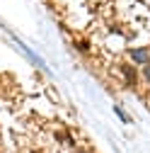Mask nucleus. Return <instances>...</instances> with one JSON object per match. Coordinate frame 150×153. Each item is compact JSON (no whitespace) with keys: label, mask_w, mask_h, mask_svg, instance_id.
<instances>
[{"label":"nucleus","mask_w":150,"mask_h":153,"mask_svg":"<svg viewBox=\"0 0 150 153\" xmlns=\"http://www.w3.org/2000/svg\"><path fill=\"white\" fill-rule=\"evenodd\" d=\"M145 78H148V80H150V63H148V66H145Z\"/></svg>","instance_id":"4"},{"label":"nucleus","mask_w":150,"mask_h":153,"mask_svg":"<svg viewBox=\"0 0 150 153\" xmlns=\"http://www.w3.org/2000/svg\"><path fill=\"white\" fill-rule=\"evenodd\" d=\"M131 59H133L136 63H150V51L148 49H133V51H131Z\"/></svg>","instance_id":"1"},{"label":"nucleus","mask_w":150,"mask_h":153,"mask_svg":"<svg viewBox=\"0 0 150 153\" xmlns=\"http://www.w3.org/2000/svg\"><path fill=\"white\" fill-rule=\"evenodd\" d=\"M121 71H124V73H126V78H128V83H136V71H131V68H128V66H124V68H121Z\"/></svg>","instance_id":"2"},{"label":"nucleus","mask_w":150,"mask_h":153,"mask_svg":"<svg viewBox=\"0 0 150 153\" xmlns=\"http://www.w3.org/2000/svg\"><path fill=\"white\" fill-rule=\"evenodd\" d=\"M114 112L119 114V119H121L124 124H128V122H131V119H128V114H124V109H121V107H114Z\"/></svg>","instance_id":"3"}]
</instances>
